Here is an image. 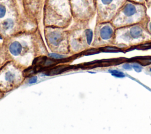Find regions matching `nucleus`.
<instances>
[{
	"mask_svg": "<svg viewBox=\"0 0 151 134\" xmlns=\"http://www.w3.org/2000/svg\"><path fill=\"white\" fill-rule=\"evenodd\" d=\"M145 5L127 1L112 19L116 28L130 25L147 21Z\"/></svg>",
	"mask_w": 151,
	"mask_h": 134,
	"instance_id": "f257e3e1",
	"label": "nucleus"
},
{
	"mask_svg": "<svg viewBox=\"0 0 151 134\" xmlns=\"http://www.w3.org/2000/svg\"><path fill=\"white\" fill-rule=\"evenodd\" d=\"M71 14L78 24H84L95 14V0H69Z\"/></svg>",
	"mask_w": 151,
	"mask_h": 134,
	"instance_id": "f03ea898",
	"label": "nucleus"
},
{
	"mask_svg": "<svg viewBox=\"0 0 151 134\" xmlns=\"http://www.w3.org/2000/svg\"><path fill=\"white\" fill-rule=\"evenodd\" d=\"M97 22L112 20L126 0H95Z\"/></svg>",
	"mask_w": 151,
	"mask_h": 134,
	"instance_id": "7ed1b4c3",
	"label": "nucleus"
},
{
	"mask_svg": "<svg viewBox=\"0 0 151 134\" xmlns=\"http://www.w3.org/2000/svg\"><path fill=\"white\" fill-rule=\"evenodd\" d=\"M109 22H100L97 27V32L99 38L104 41H107L111 39L114 34V26L113 24L108 23Z\"/></svg>",
	"mask_w": 151,
	"mask_h": 134,
	"instance_id": "20e7f679",
	"label": "nucleus"
},
{
	"mask_svg": "<svg viewBox=\"0 0 151 134\" xmlns=\"http://www.w3.org/2000/svg\"><path fill=\"white\" fill-rule=\"evenodd\" d=\"M47 37L51 44L57 46L64 40V34H63V32L59 30H53L48 32Z\"/></svg>",
	"mask_w": 151,
	"mask_h": 134,
	"instance_id": "39448f33",
	"label": "nucleus"
},
{
	"mask_svg": "<svg viewBox=\"0 0 151 134\" xmlns=\"http://www.w3.org/2000/svg\"><path fill=\"white\" fill-rule=\"evenodd\" d=\"M22 50V46L21 44L18 41L13 42L10 47H9V51L10 52L14 55H18Z\"/></svg>",
	"mask_w": 151,
	"mask_h": 134,
	"instance_id": "423d86ee",
	"label": "nucleus"
},
{
	"mask_svg": "<svg viewBox=\"0 0 151 134\" xmlns=\"http://www.w3.org/2000/svg\"><path fill=\"white\" fill-rule=\"evenodd\" d=\"M14 22L11 18L5 19L2 23V27L5 30H8L14 27Z\"/></svg>",
	"mask_w": 151,
	"mask_h": 134,
	"instance_id": "0eeeda50",
	"label": "nucleus"
},
{
	"mask_svg": "<svg viewBox=\"0 0 151 134\" xmlns=\"http://www.w3.org/2000/svg\"><path fill=\"white\" fill-rule=\"evenodd\" d=\"M86 40H87V44L90 45L91 44L93 37V32L92 30L90 28H86Z\"/></svg>",
	"mask_w": 151,
	"mask_h": 134,
	"instance_id": "6e6552de",
	"label": "nucleus"
},
{
	"mask_svg": "<svg viewBox=\"0 0 151 134\" xmlns=\"http://www.w3.org/2000/svg\"><path fill=\"white\" fill-rule=\"evenodd\" d=\"M109 72L111 73L113 76H114L117 77H123L124 76V75L123 74V73L122 72L119 71H117L116 70H109Z\"/></svg>",
	"mask_w": 151,
	"mask_h": 134,
	"instance_id": "1a4fd4ad",
	"label": "nucleus"
},
{
	"mask_svg": "<svg viewBox=\"0 0 151 134\" xmlns=\"http://www.w3.org/2000/svg\"><path fill=\"white\" fill-rule=\"evenodd\" d=\"M15 79V76L14 74H12V73L8 71L5 74V79L9 81V82H11L12 81Z\"/></svg>",
	"mask_w": 151,
	"mask_h": 134,
	"instance_id": "9d476101",
	"label": "nucleus"
},
{
	"mask_svg": "<svg viewBox=\"0 0 151 134\" xmlns=\"http://www.w3.org/2000/svg\"><path fill=\"white\" fill-rule=\"evenodd\" d=\"M6 9L5 5L3 4H0V18H3L6 14Z\"/></svg>",
	"mask_w": 151,
	"mask_h": 134,
	"instance_id": "9b49d317",
	"label": "nucleus"
},
{
	"mask_svg": "<svg viewBox=\"0 0 151 134\" xmlns=\"http://www.w3.org/2000/svg\"><path fill=\"white\" fill-rule=\"evenodd\" d=\"M49 55L51 57H53L54 58H57V59H60V58H64L65 56L63 55H60V54H50Z\"/></svg>",
	"mask_w": 151,
	"mask_h": 134,
	"instance_id": "f8f14e48",
	"label": "nucleus"
},
{
	"mask_svg": "<svg viewBox=\"0 0 151 134\" xmlns=\"http://www.w3.org/2000/svg\"><path fill=\"white\" fill-rule=\"evenodd\" d=\"M127 1H132L135 3H137V4H145V2L146 0H127Z\"/></svg>",
	"mask_w": 151,
	"mask_h": 134,
	"instance_id": "ddd939ff",
	"label": "nucleus"
},
{
	"mask_svg": "<svg viewBox=\"0 0 151 134\" xmlns=\"http://www.w3.org/2000/svg\"><path fill=\"white\" fill-rule=\"evenodd\" d=\"M133 67L134 69V70L137 72H139L142 70V67L140 66L137 65V64H133Z\"/></svg>",
	"mask_w": 151,
	"mask_h": 134,
	"instance_id": "4468645a",
	"label": "nucleus"
},
{
	"mask_svg": "<svg viewBox=\"0 0 151 134\" xmlns=\"http://www.w3.org/2000/svg\"><path fill=\"white\" fill-rule=\"evenodd\" d=\"M141 63L144 64V65H146L148 64H150L151 63V60H141Z\"/></svg>",
	"mask_w": 151,
	"mask_h": 134,
	"instance_id": "2eb2a0df",
	"label": "nucleus"
},
{
	"mask_svg": "<svg viewBox=\"0 0 151 134\" xmlns=\"http://www.w3.org/2000/svg\"><path fill=\"white\" fill-rule=\"evenodd\" d=\"M123 67L124 69H126V70H130V69L132 68L131 66H130L129 64H124L123 66Z\"/></svg>",
	"mask_w": 151,
	"mask_h": 134,
	"instance_id": "dca6fc26",
	"label": "nucleus"
},
{
	"mask_svg": "<svg viewBox=\"0 0 151 134\" xmlns=\"http://www.w3.org/2000/svg\"><path fill=\"white\" fill-rule=\"evenodd\" d=\"M36 81H37V77H34L32 78L31 79H30L29 83H35Z\"/></svg>",
	"mask_w": 151,
	"mask_h": 134,
	"instance_id": "f3484780",
	"label": "nucleus"
},
{
	"mask_svg": "<svg viewBox=\"0 0 151 134\" xmlns=\"http://www.w3.org/2000/svg\"><path fill=\"white\" fill-rule=\"evenodd\" d=\"M106 50H117V48H114V47H106L105 48Z\"/></svg>",
	"mask_w": 151,
	"mask_h": 134,
	"instance_id": "a211bd4d",
	"label": "nucleus"
},
{
	"mask_svg": "<svg viewBox=\"0 0 151 134\" xmlns=\"http://www.w3.org/2000/svg\"><path fill=\"white\" fill-rule=\"evenodd\" d=\"M145 4L148 5H151V0H146Z\"/></svg>",
	"mask_w": 151,
	"mask_h": 134,
	"instance_id": "6ab92c4d",
	"label": "nucleus"
},
{
	"mask_svg": "<svg viewBox=\"0 0 151 134\" xmlns=\"http://www.w3.org/2000/svg\"><path fill=\"white\" fill-rule=\"evenodd\" d=\"M148 30H149V31L151 33V22L149 23L148 25Z\"/></svg>",
	"mask_w": 151,
	"mask_h": 134,
	"instance_id": "aec40b11",
	"label": "nucleus"
},
{
	"mask_svg": "<svg viewBox=\"0 0 151 134\" xmlns=\"http://www.w3.org/2000/svg\"><path fill=\"white\" fill-rule=\"evenodd\" d=\"M150 71H151V68H150Z\"/></svg>",
	"mask_w": 151,
	"mask_h": 134,
	"instance_id": "412c9836",
	"label": "nucleus"
},
{
	"mask_svg": "<svg viewBox=\"0 0 151 134\" xmlns=\"http://www.w3.org/2000/svg\"><path fill=\"white\" fill-rule=\"evenodd\" d=\"M0 38H1V36H0Z\"/></svg>",
	"mask_w": 151,
	"mask_h": 134,
	"instance_id": "4be33fe9",
	"label": "nucleus"
}]
</instances>
